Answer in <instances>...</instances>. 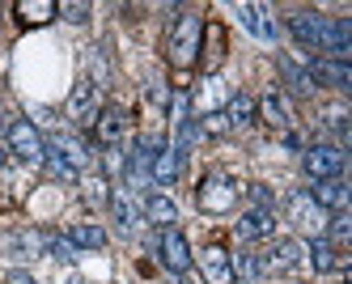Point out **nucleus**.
I'll use <instances>...</instances> for the list:
<instances>
[{
    "label": "nucleus",
    "mask_w": 352,
    "mask_h": 284,
    "mask_svg": "<svg viewBox=\"0 0 352 284\" xmlns=\"http://www.w3.org/2000/svg\"><path fill=\"white\" fill-rule=\"evenodd\" d=\"M199 43H204V17L187 9V13H179V21H174L170 34H166V60L179 72L195 68L199 64Z\"/></svg>",
    "instance_id": "f257e3e1"
},
{
    "label": "nucleus",
    "mask_w": 352,
    "mask_h": 284,
    "mask_svg": "<svg viewBox=\"0 0 352 284\" xmlns=\"http://www.w3.org/2000/svg\"><path fill=\"white\" fill-rule=\"evenodd\" d=\"M195 204H199L208 217L234 212V208H238V183H234V178H225V174H208L204 183L195 187Z\"/></svg>",
    "instance_id": "f03ea898"
},
{
    "label": "nucleus",
    "mask_w": 352,
    "mask_h": 284,
    "mask_svg": "<svg viewBox=\"0 0 352 284\" xmlns=\"http://www.w3.org/2000/svg\"><path fill=\"white\" fill-rule=\"evenodd\" d=\"M344 162H348L344 144H310L306 153H301V166H306V174L314 178V183H322V178H340Z\"/></svg>",
    "instance_id": "7ed1b4c3"
},
{
    "label": "nucleus",
    "mask_w": 352,
    "mask_h": 284,
    "mask_svg": "<svg viewBox=\"0 0 352 284\" xmlns=\"http://www.w3.org/2000/svg\"><path fill=\"white\" fill-rule=\"evenodd\" d=\"M9 153H17V162H43V153H47V140L38 136V127L30 119H13L9 123Z\"/></svg>",
    "instance_id": "20e7f679"
},
{
    "label": "nucleus",
    "mask_w": 352,
    "mask_h": 284,
    "mask_svg": "<svg viewBox=\"0 0 352 284\" xmlns=\"http://www.w3.org/2000/svg\"><path fill=\"white\" fill-rule=\"evenodd\" d=\"M285 208H289V221L301 229V234L322 238V229H327V212L310 199V191H293V195L285 199Z\"/></svg>",
    "instance_id": "39448f33"
},
{
    "label": "nucleus",
    "mask_w": 352,
    "mask_h": 284,
    "mask_svg": "<svg viewBox=\"0 0 352 284\" xmlns=\"http://www.w3.org/2000/svg\"><path fill=\"white\" fill-rule=\"evenodd\" d=\"M98 111H102V89H98L89 76H81L77 85H72V98H68V119L77 123H94Z\"/></svg>",
    "instance_id": "423d86ee"
},
{
    "label": "nucleus",
    "mask_w": 352,
    "mask_h": 284,
    "mask_svg": "<svg viewBox=\"0 0 352 284\" xmlns=\"http://www.w3.org/2000/svg\"><path fill=\"white\" fill-rule=\"evenodd\" d=\"M47 153H52V157H60L72 174H81V170L89 166V144H85L81 136H72V132H56L52 140H47Z\"/></svg>",
    "instance_id": "0eeeda50"
},
{
    "label": "nucleus",
    "mask_w": 352,
    "mask_h": 284,
    "mask_svg": "<svg viewBox=\"0 0 352 284\" xmlns=\"http://www.w3.org/2000/svg\"><path fill=\"white\" fill-rule=\"evenodd\" d=\"M157 250H162V263H166L174 276H183V272L191 267V250H187V238H183V229H179V225L162 229V238H157Z\"/></svg>",
    "instance_id": "6e6552de"
},
{
    "label": "nucleus",
    "mask_w": 352,
    "mask_h": 284,
    "mask_svg": "<svg viewBox=\"0 0 352 284\" xmlns=\"http://www.w3.org/2000/svg\"><path fill=\"white\" fill-rule=\"evenodd\" d=\"M306 76H310L314 85H331V89H352V68H348V64H340V60H327V56L310 60V64H306Z\"/></svg>",
    "instance_id": "1a4fd4ad"
},
{
    "label": "nucleus",
    "mask_w": 352,
    "mask_h": 284,
    "mask_svg": "<svg viewBox=\"0 0 352 284\" xmlns=\"http://www.w3.org/2000/svg\"><path fill=\"white\" fill-rule=\"evenodd\" d=\"M310 199L318 204L322 212H348V204H352V191L344 178H322V183L310 187Z\"/></svg>",
    "instance_id": "9d476101"
},
{
    "label": "nucleus",
    "mask_w": 352,
    "mask_h": 284,
    "mask_svg": "<svg viewBox=\"0 0 352 284\" xmlns=\"http://www.w3.org/2000/svg\"><path fill=\"white\" fill-rule=\"evenodd\" d=\"M199 276H204V284H234L230 250L225 246H204L199 250Z\"/></svg>",
    "instance_id": "9b49d317"
},
{
    "label": "nucleus",
    "mask_w": 352,
    "mask_h": 284,
    "mask_svg": "<svg viewBox=\"0 0 352 284\" xmlns=\"http://www.w3.org/2000/svg\"><path fill=\"white\" fill-rule=\"evenodd\" d=\"M238 17H242V25L255 39H263V43H276L280 39V25L272 21V9L267 5H238Z\"/></svg>",
    "instance_id": "f8f14e48"
},
{
    "label": "nucleus",
    "mask_w": 352,
    "mask_h": 284,
    "mask_svg": "<svg viewBox=\"0 0 352 284\" xmlns=\"http://www.w3.org/2000/svg\"><path fill=\"white\" fill-rule=\"evenodd\" d=\"M183 170V149H174V144H162L153 153V170H148V178H153L157 187H174V178H179Z\"/></svg>",
    "instance_id": "ddd939ff"
},
{
    "label": "nucleus",
    "mask_w": 352,
    "mask_h": 284,
    "mask_svg": "<svg viewBox=\"0 0 352 284\" xmlns=\"http://www.w3.org/2000/svg\"><path fill=\"white\" fill-rule=\"evenodd\" d=\"M272 234H276V212H267V208L242 212V221H238V238L242 242H259V238H272Z\"/></svg>",
    "instance_id": "4468645a"
},
{
    "label": "nucleus",
    "mask_w": 352,
    "mask_h": 284,
    "mask_svg": "<svg viewBox=\"0 0 352 284\" xmlns=\"http://www.w3.org/2000/svg\"><path fill=\"white\" fill-rule=\"evenodd\" d=\"M255 115H259L267 127H280V132H289V127H293V111H289V102H285L280 94H263V98L255 102Z\"/></svg>",
    "instance_id": "2eb2a0df"
},
{
    "label": "nucleus",
    "mask_w": 352,
    "mask_h": 284,
    "mask_svg": "<svg viewBox=\"0 0 352 284\" xmlns=\"http://www.w3.org/2000/svg\"><path fill=\"white\" fill-rule=\"evenodd\" d=\"M259 263H263V272H293L301 263V242H293V238L276 242L267 254H259Z\"/></svg>",
    "instance_id": "dca6fc26"
},
{
    "label": "nucleus",
    "mask_w": 352,
    "mask_h": 284,
    "mask_svg": "<svg viewBox=\"0 0 352 284\" xmlns=\"http://www.w3.org/2000/svg\"><path fill=\"white\" fill-rule=\"evenodd\" d=\"M119 136H123V111L119 107H102L98 119H94V140L102 144V149H115Z\"/></svg>",
    "instance_id": "f3484780"
},
{
    "label": "nucleus",
    "mask_w": 352,
    "mask_h": 284,
    "mask_svg": "<svg viewBox=\"0 0 352 284\" xmlns=\"http://www.w3.org/2000/svg\"><path fill=\"white\" fill-rule=\"evenodd\" d=\"M111 212H115V225L123 229V234H136L140 208H136V199H132L128 187H115V191H111Z\"/></svg>",
    "instance_id": "a211bd4d"
},
{
    "label": "nucleus",
    "mask_w": 352,
    "mask_h": 284,
    "mask_svg": "<svg viewBox=\"0 0 352 284\" xmlns=\"http://www.w3.org/2000/svg\"><path fill=\"white\" fill-rule=\"evenodd\" d=\"M310 267L314 272H336V267H348V254L336 250L327 238H310Z\"/></svg>",
    "instance_id": "6ab92c4d"
},
{
    "label": "nucleus",
    "mask_w": 352,
    "mask_h": 284,
    "mask_svg": "<svg viewBox=\"0 0 352 284\" xmlns=\"http://www.w3.org/2000/svg\"><path fill=\"white\" fill-rule=\"evenodd\" d=\"M13 17L21 25H47V21H56V0H17Z\"/></svg>",
    "instance_id": "aec40b11"
},
{
    "label": "nucleus",
    "mask_w": 352,
    "mask_h": 284,
    "mask_svg": "<svg viewBox=\"0 0 352 284\" xmlns=\"http://www.w3.org/2000/svg\"><path fill=\"white\" fill-rule=\"evenodd\" d=\"M225 102H230V89H225V81L212 72L204 85H199V94H195V107H199V115H217Z\"/></svg>",
    "instance_id": "412c9836"
},
{
    "label": "nucleus",
    "mask_w": 352,
    "mask_h": 284,
    "mask_svg": "<svg viewBox=\"0 0 352 284\" xmlns=\"http://www.w3.org/2000/svg\"><path fill=\"white\" fill-rule=\"evenodd\" d=\"M144 221L157 225V229H170L174 221H179V208H174L170 195H148V199H144Z\"/></svg>",
    "instance_id": "4be33fe9"
},
{
    "label": "nucleus",
    "mask_w": 352,
    "mask_h": 284,
    "mask_svg": "<svg viewBox=\"0 0 352 284\" xmlns=\"http://www.w3.org/2000/svg\"><path fill=\"white\" fill-rule=\"evenodd\" d=\"M43 250H47V234H38V229H26V234L9 238V254H13V259H38Z\"/></svg>",
    "instance_id": "5701e85b"
},
{
    "label": "nucleus",
    "mask_w": 352,
    "mask_h": 284,
    "mask_svg": "<svg viewBox=\"0 0 352 284\" xmlns=\"http://www.w3.org/2000/svg\"><path fill=\"white\" fill-rule=\"evenodd\" d=\"M68 242L77 250H102L107 246V229L102 225H89V221H77L68 229Z\"/></svg>",
    "instance_id": "b1692460"
},
{
    "label": "nucleus",
    "mask_w": 352,
    "mask_h": 284,
    "mask_svg": "<svg viewBox=\"0 0 352 284\" xmlns=\"http://www.w3.org/2000/svg\"><path fill=\"white\" fill-rule=\"evenodd\" d=\"M225 123L230 127H246V123H255V98L250 94H230V102H225Z\"/></svg>",
    "instance_id": "393cba45"
},
{
    "label": "nucleus",
    "mask_w": 352,
    "mask_h": 284,
    "mask_svg": "<svg viewBox=\"0 0 352 284\" xmlns=\"http://www.w3.org/2000/svg\"><path fill=\"white\" fill-rule=\"evenodd\" d=\"M230 267H234V280H259V276H263V263H259L255 250H238V254H230Z\"/></svg>",
    "instance_id": "a878e982"
},
{
    "label": "nucleus",
    "mask_w": 352,
    "mask_h": 284,
    "mask_svg": "<svg viewBox=\"0 0 352 284\" xmlns=\"http://www.w3.org/2000/svg\"><path fill=\"white\" fill-rule=\"evenodd\" d=\"M225 56V30L221 25H204V43H199V60H208V64H221Z\"/></svg>",
    "instance_id": "bb28decb"
},
{
    "label": "nucleus",
    "mask_w": 352,
    "mask_h": 284,
    "mask_svg": "<svg viewBox=\"0 0 352 284\" xmlns=\"http://www.w3.org/2000/svg\"><path fill=\"white\" fill-rule=\"evenodd\" d=\"M348 107L344 102H331V107H322V127H331V132L340 136V140H348Z\"/></svg>",
    "instance_id": "cd10ccee"
},
{
    "label": "nucleus",
    "mask_w": 352,
    "mask_h": 284,
    "mask_svg": "<svg viewBox=\"0 0 352 284\" xmlns=\"http://www.w3.org/2000/svg\"><path fill=\"white\" fill-rule=\"evenodd\" d=\"M280 68H285V81H289V89H293V94H301V98H306V94H314V81L306 76V68H301V64H293V60H280Z\"/></svg>",
    "instance_id": "c85d7f7f"
},
{
    "label": "nucleus",
    "mask_w": 352,
    "mask_h": 284,
    "mask_svg": "<svg viewBox=\"0 0 352 284\" xmlns=\"http://www.w3.org/2000/svg\"><path fill=\"white\" fill-rule=\"evenodd\" d=\"M107 187H111L107 178H85V183H81V195H85L89 208H107V204H111V191Z\"/></svg>",
    "instance_id": "c756f323"
},
{
    "label": "nucleus",
    "mask_w": 352,
    "mask_h": 284,
    "mask_svg": "<svg viewBox=\"0 0 352 284\" xmlns=\"http://www.w3.org/2000/svg\"><path fill=\"white\" fill-rule=\"evenodd\" d=\"M47 250H52L60 263H72V259H77V246H72L68 238H60V234H47Z\"/></svg>",
    "instance_id": "7c9ffc66"
},
{
    "label": "nucleus",
    "mask_w": 352,
    "mask_h": 284,
    "mask_svg": "<svg viewBox=\"0 0 352 284\" xmlns=\"http://www.w3.org/2000/svg\"><path fill=\"white\" fill-rule=\"evenodd\" d=\"M56 17H64V21H85L89 17V5H85V0H77V5H56Z\"/></svg>",
    "instance_id": "2f4dec72"
},
{
    "label": "nucleus",
    "mask_w": 352,
    "mask_h": 284,
    "mask_svg": "<svg viewBox=\"0 0 352 284\" xmlns=\"http://www.w3.org/2000/svg\"><path fill=\"white\" fill-rule=\"evenodd\" d=\"M43 162H47V174H56L60 178V183H77V174H72L60 157H52V153H43Z\"/></svg>",
    "instance_id": "473e14b6"
},
{
    "label": "nucleus",
    "mask_w": 352,
    "mask_h": 284,
    "mask_svg": "<svg viewBox=\"0 0 352 284\" xmlns=\"http://www.w3.org/2000/svg\"><path fill=\"white\" fill-rule=\"evenodd\" d=\"M199 132H208V136H221V132H230V123H225V115H204V123H199Z\"/></svg>",
    "instance_id": "72a5a7b5"
},
{
    "label": "nucleus",
    "mask_w": 352,
    "mask_h": 284,
    "mask_svg": "<svg viewBox=\"0 0 352 284\" xmlns=\"http://www.w3.org/2000/svg\"><path fill=\"white\" fill-rule=\"evenodd\" d=\"M250 199H255L259 208H267V212H272V204H276V199H272V191H267L263 183H250Z\"/></svg>",
    "instance_id": "f704fd0d"
},
{
    "label": "nucleus",
    "mask_w": 352,
    "mask_h": 284,
    "mask_svg": "<svg viewBox=\"0 0 352 284\" xmlns=\"http://www.w3.org/2000/svg\"><path fill=\"white\" fill-rule=\"evenodd\" d=\"M5 284H38V280H34L30 272H21V267H13V272L5 276Z\"/></svg>",
    "instance_id": "c9c22d12"
},
{
    "label": "nucleus",
    "mask_w": 352,
    "mask_h": 284,
    "mask_svg": "<svg viewBox=\"0 0 352 284\" xmlns=\"http://www.w3.org/2000/svg\"><path fill=\"white\" fill-rule=\"evenodd\" d=\"M5 166H9V162H5V144H0V170H5Z\"/></svg>",
    "instance_id": "e433bc0d"
},
{
    "label": "nucleus",
    "mask_w": 352,
    "mask_h": 284,
    "mask_svg": "<svg viewBox=\"0 0 352 284\" xmlns=\"http://www.w3.org/2000/svg\"><path fill=\"white\" fill-rule=\"evenodd\" d=\"M68 284H85V280H81V276H72V280H68Z\"/></svg>",
    "instance_id": "4c0bfd02"
},
{
    "label": "nucleus",
    "mask_w": 352,
    "mask_h": 284,
    "mask_svg": "<svg viewBox=\"0 0 352 284\" xmlns=\"http://www.w3.org/2000/svg\"><path fill=\"white\" fill-rule=\"evenodd\" d=\"M0 127H5V119H0Z\"/></svg>",
    "instance_id": "58836bf2"
}]
</instances>
